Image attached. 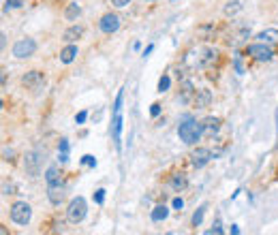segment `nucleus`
<instances>
[{
    "mask_svg": "<svg viewBox=\"0 0 278 235\" xmlns=\"http://www.w3.org/2000/svg\"><path fill=\"white\" fill-rule=\"evenodd\" d=\"M244 56L255 60V62H272L276 56V49L272 45H265V43L257 41V43H248V45L244 47Z\"/></svg>",
    "mask_w": 278,
    "mask_h": 235,
    "instance_id": "f257e3e1",
    "label": "nucleus"
},
{
    "mask_svg": "<svg viewBox=\"0 0 278 235\" xmlns=\"http://www.w3.org/2000/svg\"><path fill=\"white\" fill-rule=\"evenodd\" d=\"M178 137H180L186 146H195L197 141L203 137V124L197 120H186L178 126Z\"/></svg>",
    "mask_w": 278,
    "mask_h": 235,
    "instance_id": "f03ea898",
    "label": "nucleus"
},
{
    "mask_svg": "<svg viewBox=\"0 0 278 235\" xmlns=\"http://www.w3.org/2000/svg\"><path fill=\"white\" fill-rule=\"evenodd\" d=\"M86 214H88V203H86L84 197H73L66 206V220L73 222V225H79Z\"/></svg>",
    "mask_w": 278,
    "mask_h": 235,
    "instance_id": "7ed1b4c3",
    "label": "nucleus"
},
{
    "mask_svg": "<svg viewBox=\"0 0 278 235\" xmlns=\"http://www.w3.org/2000/svg\"><path fill=\"white\" fill-rule=\"evenodd\" d=\"M9 214H11V220H13L15 225L26 227L30 222V218H32V207H30V203H26V201H15L13 206H11Z\"/></svg>",
    "mask_w": 278,
    "mask_h": 235,
    "instance_id": "20e7f679",
    "label": "nucleus"
},
{
    "mask_svg": "<svg viewBox=\"0 0 278 235\" xmlns=\"http://www.w3.org/2000/svg\"><path fill=\"white\" fill-rule=\"evenodd\" d=\"M212 158H216V152H212L206 146H199V147H195V150L190 152V165H193L195 169H203Z\"/></svg>",
    "mask_w": 278,
    "mask_h": 235,
    "instance_id": "39448f33",
    "label": "nucleus"
},
{
    "mask_svg": "<svg viewBox=\"0 0 278 235\" xmlns=\"http://www.w3.org/2000/svg\"><path fill=\"white\" fill-rule=\"evenodd\" d=\"M41 163H43V154L36 150L28 152L26 156H24V169H26L30 177H36L41 173Z\"/></svg>",
    "mask_w": 278,
    "mask_h": 235,
    "instance_id": "423d86ee",
    "label": "nucleus"
},
{
    "mask_svg": "<svg viewBox=\"0 0 278 235\" xmlns=\"http://www.w3.org/2000/svg\"><path fill=\"white\" fill-rule=\"evenodd\" d=\"M98 30H101L103 34H114L120 30V15L118 13H105L101 20H98Z\"/></svg>",
    "mask_w": 278,
    "mask_h": 235,
    "instance_id": "0eeeda50",
    "label": "nucleus"
},
{
    "mask_svg": "<svg viewBox=\"0 0 278 235\" xmlns=\"http://www.w3.org/2000/svg\"><path fill=\"white\" fill-rule=\"evenodd\" d=\"M36 52V41L34 39H20L13 45V56L15 58H20V60H24V58H30Z\"/></svg>",
    "mask_w": 278,
    "mask_h": 235,
    "instance_id": "6e6552de",
    "label": "nucleus"
},
{
    "mask_svg": "<svg viewBox=\"0 0 278 235\" xmlns=\"http://www.w3.org/2000/svg\"><path fill=\"white\" fill-rule=\"evenodd\" d=\"M43 84H45V75H43L41 71H28V73H24V75H22V86L26 90L36 92Z\"/></svg>",
    "mask_w": 278,
    "mask_h": 235,
    "instance_id": "1a4fd4ad",
    "label": "nucleus"
},
{
    "mask_svg": "<svg viewBox=\"0 0 278 235\" xmlns=\"http://www.w3.org/2000/svg\"><path fill=\"white\" fill-rule=\"evenodd\" d=\"M201 124H203V137L214 139V135L222 128V120L220 118H216V116H208L206 120H201Z\"/></svg>",
    "mask_w": 278,
    "mask_h": 235,
    "instance_id": "9d476101",
    "label": "nucleus"
},
{
    "mask_svg": "<svg viewBox=\"0 0 278 235\" xmlns=\"http://www.w3.org/2000/svg\"><path fill=\"white\" fill-rule=\"evenodd\" d=\"M214 101V94H212V90H208V88H199L195 92V98H193V107L195 109H206L210 107Z\"/></svg>",
    "mask_w": 278,
    "mask_h": 235,
    "instance_id": "9b49d317",
    "label": "nucleus"
},
{
    "mask_svg": "<svg viewBox=\"0 0 278 235\" xmlns=\"http://www.w3.org/2000/svg\"><path fill=\"white\" fill-rule=\"evenodd\" d=\"M195 86L190 79H182L180 82V94H178V98H180V103H193L195 98Z\"/></svg>",
    "mask_w": 278,
    "mask_h": 235,
    "instance_id": "f8f14e48",
    "label": "nucleus"
},
{
    "mask_svg": "<svg viewBox=\"0 0 278 235\" xmlns=\"http://www.w3.org/2000/svg\"><path fill=\"white\" fill-rule=\"evenodd\" d=\"M66 197V188L64 184H58V186H47V199L52 206H60Z\"/></svg>",
    "mask_w": 278,
    "mask_h": 235,
    "instance_id": "ddd939ff",
    "label": "nucleus"
},
{
    "mask_svg": "<svg viewBox=\"0 0 278 235\" xmlns=\"http://www.w3.org/2000/svg\"><path fill=\"white\" fill-rule=\"evenodd\" d=\"M186 186H188V177H186V173L184 171H178V173H174V176L169 177V188L174 190V193H182Z\"/></svg>",
    "mask_w": 278,
    "mask_h": 235,
    "instance_id": "4468645a",
    "label": "nucleus"
},
{
    "mask_svg": "<svg viewBox=\"0 0 278 235\" xmlns=\"http://www.w3.org/2000/svg\"><path fill=\"white\" fill-rule=\"evenodd\" d=\"M84 32H86V28L82 26V24H73V26H69L64 30V34H62V39L66 41V43H75V41H79L84 36Z\"/></svg>",
    "mask_w": 278,
    "mask_h": 235,
    "instance_id": "2eb2a0df",
    "label": "nucleus"
},
{
    "mask_svg": "<svg viewBox=\"0 0 278 235\" xmlns=\"http://www.w3.org/2000/svg\"><path fill=\"white\" fill-rule=\"evenodd\" d=\"M257 41L265 43V45H272V47H278V30L276 28H268V30H261L257 36Z\"/></svg>",
    "mask_w": 278,
    "mask_h": 235,
    "instance_id": "dca6fc26",
    "label": "nucleus"
},
{
    "mask_svg": "<svg viewBox=\"0 0 278 235\" xmlns=\"http://www.w3.org/2000/svg\"><path fill=\"white\" fill-rule=\"evenodd\" d=\"M45 182H47V186H58V184H62V171L56 165H49L45 171Z\"/></svg>",
    "mask_w": 278,
    "mask_h": 235,
    "instance_id": "f3484780",
    "label": "nucleus"
},
{
    "mask_svg": "<svg viewBox=\"0 0 278 235\" xmlns=\"http://www.w3.org/2000/svg\"><path fill=\"white\" fill-rule=\"evenodd\" d=\"M77 54H79L77 45H75V43H69L66 47L60 49V62H62V64H71L73 60L77 58Z\"/></svg>",
    "mask_w": 278,
    "mask_h": 235,
    "instance_id": "a211bd4d",
    "label": "nucleus"
},
{
    "mask_svg": "<svg viewBox=\"0 0 278 235\" xmlns=\"http://www.w3.org/2000/svg\"><path fill=\"white\" fill-rule=\"evenodd\" d=\"M82 15V7H79L77 2H69L66 4V9H64V17L69 22H77V17Z\"/></svg>",
    "mask_w": 278,
    "mask_h": 235,
    "instance_id": "6ab92c4d",
    "label": "nucleus"
},
{
    "mask_svg": "<svg viewBox=\"0 0 278 235\" xmlns=\"http://www.w3.org/2000/svg\"><path fill=\"white\" fill-rule=\"evenodd\" d=\"M242 9H244V2H242V0H229V2L225 4V15H227V17H233V15H238Z\"/></svg>",
    "mask_w": 278,
    "mask_h": 235,
    "instance_id": "aec40b11",
    "label": "nucleus"
},
{
    "mask_svg": "<svg viewBox=\"0 0 278 235\" xmlns=\"http://www.w3.org/2000/svg\"><path fill=\"white\" fill-rule=\"evenodd\" d=\"M120 133H122V116L116 114L114 116V124H111V135H114V141L116 146L120 147Z\"/></svg>",
    "mask_w": 278,
    "mask_h": 235,
    "instance_id": "412c9836",
    "label": "nucleus"
},
{
    "mask_svg": "<svg viewBox=\"0 0 278 235\" xmlns=\"http://www.w3.org/2000/svg\"><path fill=\"white\" fill-rule=\"evenodd\" d=\"M167 216H169V207H167V206H156L152 209L150 218H152V222H163Z\"/></svg>",
    "mask_w": 278,
    "mask_h": 235,
    "instance_id": "4be33fe9",
    "label": "nucleus"
},
{
    "mask_svg": "<svg viewBox=\"0 0 278 235\" xmlns=\"http://www.w3.org/2000/svg\"><path fill=\"white\" fill-rule=\"evenodd\" d=\"M197 32L203 36V41H212L214 34H216V26H212V24H203V26L197 30Z\"/></svg>",
    "mask_w": 278,
    "mask_h": 235,
    "instance_id": "5701e85b",
    "label": "nucleus"
},
{
    "mask_svg": "<svg viewBox=\"0 0 278 235\" xmlns=\"http://www.w3.org/2000/svg\"><path fill=\"white\" fill-rule=\"evenodd\" d=\"M203 214H206V206L197 207V209H195V214H193V218H190V225H193V227H201V222H203Z\"/></svg>",
    "mask_w": 278,
    "mask_h": 235,
    "instance_id": "b1692460",
    "label": "nucleus"
},
{
    "mask_svg": "<svg viewBox=\"0 0 278 235\" xmlns=\"http://www.w3.org/2000/svg\"><path fill=\"white\" fill-rule=\"evenodd\" d=\"M169 86H171V77L169 75H163V77L158 79V92H160V94L169 90Z\"/></svg>",
    "mask_w": 278,
    "mask_h": 235,
    "instance_id": "393cba45",
    "label": "nucleus"
},
{
    "mask_svg": "<svg viewBox=\"0 0 278 235\" xmlns=\"http://www.w3.org/2000/svg\"><path fill=\"white\" fill-rule=\"evenodd\" d=\"M122 101H124V90L118 92V96H116V103H114V114H120L122 109Z\"/></svg>",
    "mask_w": 278,
    "mask_h": 235,
    "instance_id": "a878e982",
    "label": "nucleus"
},
{
    "mask_svg": "<svg viewBox=\"0 0 278 235\" xmlns=\"http://www.w3.org/2000/svg\"><path fill=\"white\" fill-rule=\"evenodd\" d=\"M233 66H236V71L240 73V75L244 73V66H242V54H240V52L233 56Z\"/></svg>",
    "mask_w": 278,
    "mask_h": 235,
    "instance_id": "bb28decb",
    "label": "nucleus"
},
{
    "mask_svg": "<svg viewBox=\"0 0 278 235\" xmlns=\"http://www.w3.org/2000/svg\"><path fill=\"white\" fill-rule=\"evenodd\" d=\"M82 165H88V167H96V158L92 156V154H86V156H82Z\"/></svg>",
    "mask_w": 278,
    "mask_h": 235,
    "instance_id": "cd10ccee",
    "label": "nucleus"
},
{
    "mask_svg": "<svg viewBox=\"0 0 278 235\" xmlns=\"http://www.w3.org/2000/svg\"><path fill=\"white\" fill-rule=\"evenodd\" d=\"M26 4V0H7V9H20Z\"/></svg>",
    "mask_w": 278,
    "mask_h": 235,
    "instance_id": "c85d7f7f",
    "label": "nucleus"
},
{
    "mask_svg": "<svg viewBox=\"0 0 278 235\" xmlns=\"http://www.w3.org/2000/svg\"><path fill=\"white\" fill-rule=\"evenodd\" d=\"M133 0H111V4H114V7H118V9H124V7H128V4H131Z\"/></svg>",
    "mask_w": 278,
    "mask_h": 235,
    "instance_id": "c756f323",
    "label": "nucleus"
},
{
    "mask_svg": "<svg viewBox=\"0 0 278 235\" xmlns=\"http://www.w3.org/2000/svg\"><path fill=\"white\" fill-rule=\"evenodd\" d=\"M206 233H208V235H214V233H216V235H222V233H225V229L220 227V222H216L214 229H210V231H206Z\"/></svg>",
    "mask_w": 278,
    "mask_h": 235,
    "instance_id": "7c9ffc66",
    "label": "nucleus"
},
{
    "mask_svg": "<svg viewBox=\"0 0 278 235\" xmlns=\"http://www.w3.org/2000/svg\"><path fill=\"white\" fill-rule=\"evenodd\" d=\"M58 152H60V154H69V141H66V139H60Z\"/></svg>",
    "mask_w": 278,
    "mask_h": 235,
    "instance_id": "2f4dec72",
    "label": "nucleus"
},
{
    "mask_svg": "<svg viewBox=\"0 0 278 235\" xmlns=\"http://www.w3.org/2000/svg\"><path fill=\"white\" fill-rule=\"evenodd\" d=\"M103 201H105V190H103V188H98L96 193H94V203H98V206H101Z\"/></svg>",
    "mask_w": 278,
    "mask_h": 235,
    "instance_id": "473e14b6",
    "label": "nucleus"
},
{
    "mask_svg": "<svg viewBox=\"0 0 278 235\" xmlns=\"http://www.w3.org/2000/svg\"><path fill=\"white\" fill-rule=\"evenodd\" d=\"M150 116H152V118H158V116H160V103H152Z\"/></svg>",
    "mask_w": 278,
    "mask_h": 235,
    "instance_id": "72a5a7b5",
    "label": "nucleus"
},
{
    "mask_svg": "<svg viewBox=\"0 0 278 235\" xmlns=\"http://www.w3.org/2000/svg\"><path fill=\"white\" fill-rule=\"evenodd\" d=\"M86 118H88V111H79V114L75 116V122H77V124H84V122H86Z\"/></svg>",
    "mask_w": 278,
    "mask_h": 235,
    "instance_id": "f704fd0d",
    "label": "nucleus"
},
{
    "mask_svg": "<svg viewBox=\"0 0 278 235\" xmlns=\"http://www.w3.org/2000/svg\"><path fill=\"white\" fill-rule=\"evenodd\" d=\"M13 190H15L13 184H7V182L2 184V195H13Z\"/></svg>",
    "mask_w": 278,
    "mask_h": 235,
    "instance_id": "c9c22d12",
    "label": "nucleus"
},
{
    "mask_svg": "<svg viewBox=\"0 0 278 235\" xmlns=\"http://www.w3.org/2000/svg\"><path fill=\"white\" fill-rule=\"evenodd\" d=\"M171 206H174L176 209H182V207H184V201L180 199V197H176V199H174V203H171Z\"/></svg>",
    "mask_w": 278,
    "mask_h": 235,
    "instance_id": "e433bc0d",
    "label": "nucleus"
},
{
    "mask_svg": "<svg viewBox=\"0 0 278 235\" xmlns=\"http://www.w3.org/2000/svg\"><path fill=\"white\" fill-rule=\"evenodd\" d=\"M152 49H154L152 45H148V47L144 49V54H141V56H144V58H148V56H150V54H152Z\"/></svg>",
    "mask_w": 278,
    "mask_h": 235,
    "instance_id": "4c0bfd02",
    "label": "nucleus"
},
{
    "mask_svg": "<svg viewBox=\"0 0 278 235\" xmlns=\"http://www.w3.org/2000/svg\"><path fill=\"white\" fill-rule=\"evenodd\" d=\"M0 82H2V88L7 86V71H2V75H0Z\"/></svg>",
    "mask_w": 278,
    "mask_h": 235,
    "instance_id": "58836bf2",
    "label": "nucleus"
},
{
    "mask_svg": "<svg viewBox=\"0 0 278 235\" xmlns=\"http://www.w3.org/2000/svg\"><path fill=\"white\" fill-rule=\"evenodd\" d=\"M231 233H233V235H238V233H240V229H238V225H233V227H231Z\"/></svg>",
    "mask_w": 278,
    "mask_h": 235,
    "instance_id": "ea45409f",
    "label": "nucleus"
}]
</instances>
